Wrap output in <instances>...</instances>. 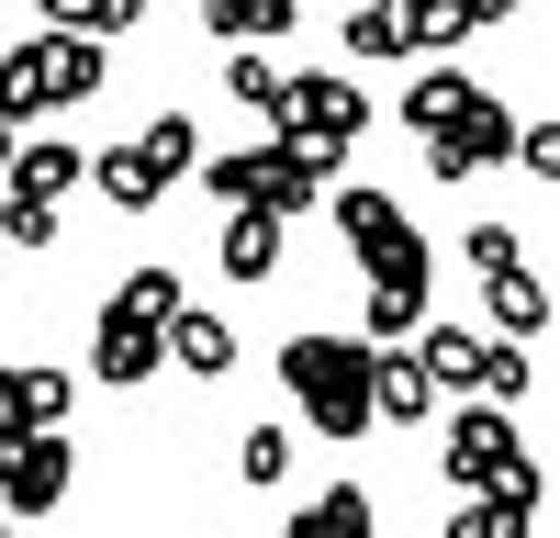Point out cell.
<instances>
[{"label":"cell","instance_id":"cb8c5ba5","mask_svg":"<svg viewBox=\"0 0 560 538\" xmlns=\"http://www.w3.org/2000/svg\"><path fill=\"white\" fill-rule=\"evenodd\" d=\"M348 57H404V12H393V0H370V12H348Z\"/></svg>","mask_w":560,"mask_h":538},{"label":"cell","instance_id":"2e32d148","mask_svg":"<svg viewBox=\"0 0 560 538\" xmlns=\"http://www.w3.org/2000/svg\"><path fill=\"white\" fill-rule=\"evenodd\" d=\"M202 34H224L236 57H258L269 34H292V0H202Z\"/></svg>","mask_w":560,"mask_h":538},{"label":"cell","instance_id":"ffe728a7","mask_svg":"<svg viewBox=\"0 0 560 538\" xmlns=\"http://www.w3.org/2000/svg\"><path fill=\"white\" fill-rule=\"evenodd\" d=\"M493 12H504V0H415V12H404V45H459V34L493 23Z\"/></svg>","mask_w":560,"mask_h":538},{"label":"cell","instance_id":"5bb4252c","mask_svg":"<svg viewBox=\"0 0 560 538\" xmlns=\"http://www.w3.org/2000/svg\"><path fill=\"white\" fill-rule=\"evenodd\" d=\"M427 371H415V359L404 348H370V426H415V416H427Z\"/></svg>","mask_w":560,"mask_h":538},{"label":"cell","instance_id":"9a60e30c","mask_svg":"<svg viewBox=\"0 0 560 538\" xmlns=\"http://www.w3.org/2000/svg\"><path fill=\"white\" fill-rule=\"evenodd\" d=\"M280 247H292V224L236 213V224H224V247H213V269H224V281H269V269H280Z\"/></svg>","mask_w":560,"mask_h":538},{"label":"cell","instance_id":"9c48e42d","mask_svg":"<svg viewBox=\"0 0 560 538\" xmlns=\"http://www.w3.org/2000/svg\"><path fill=\"white\" fill-rule=\"evenodd\" d=\"M415 326H427V269H370V292H359V348H404Z\"/></svg>","mask_w":560,"mask_h":538},{"label":"cell","instance_id":"f546056e","mask_svg":"<svg viewBox=\"0 0 560 538\" xmlns=\"http://www.w3.org/2000/svg\"><path fill=\"white\" fill-rule=\"evenodd\" d=\"M516 168H560V124H516Z\"/></svg>","mask_w":560,"mask_h":538},{"label":"cell","instance_id":"603a6c76","mask_svg":"<svg viewBox=\"0 0 560 538\" xmlns=\"http://www.w3.org/2000/svg\"><path fill=\"white\" fill-rule=\"evenodd\" d=\"M459 102H471V79H459V68H427V79L404 90V124H415V134H448Z\"/></svg>","mask_w":560,"mask_h":538},{"label":"cell","instance_id":"5b68a950","mask_svg":"<svg viewBox=\"0 0 560 538\" xmlns=\"http://www.w3.org/2000/svg\"><path fill=\"white\" fill-rule=\"evenodd\" d=\"M337 236L359 247V269H427V236H415V213L393 191H370V179H337Z\"/></svg>","mask_w":560,"mask_h":538},{"label":"cell","instance_id":"52a82bcc","mask_svg":"<svg viewBox=\"0 0 560 538\" xmlns=\"http://www.w3.org/2000/svg\"><path fill=\"white\" fill-rule=\"evenodd\" d=\"M68 482V437H0V516H57Z\"/></svg>","mask_w":560,"mask_h":538},{"label":"cell","instance_id":"8992f818","mask_svg":"<svg viewBox=\"0 0 560 538\" xmlns=\"http://www.w3.org/2000/svg\"><path fill=\"white\" fill-rule=\"evenodd\" d=\"M493 157H516V113H504L493 90H471V102L448 113V134H427V168L438 179H482Z\"/></svg>","mask_w":560,"mask_h":538},{"label":"cell","instance_id":"44dd1931","mask_svg":"<svg viewBox=\"0 0 560 538\" xmlns=\"http://www.w3.org/2000/svg\"><path fill=\"white\" fill-rule=\"evenodd\" d=\"M482 292H493V337H504V348H527V337H538V314H549V292L527 281V269H504V281H482Z\"/></svg>","mask_w":560,"mask_h":538},{"label":"cell","instance_id":"e0dca14e","mask_svg":"<svg viewBox=\"0 0 560 538\" xmlns=\"http://www.w3.org/2000/svg\"><path fill=\"white\" fill-rule=\"evenodd\" d=\"M23 113H57V90H45V34H23L12 57H0V134H12Z\"/></svg>","mask_w":560,"mask_h":538},{"label":"cell","instance_id":"83f0119b","mask_svg":"<svg viewBox=\"0 0 560 538\" xmlns=\"http://www.w3.org/2000/svg\"><path fill=\"white\" fill-rule=\"evenodd\" d=\"M471 269L504 281V269H516V224H471Z\"/></svg>","mask_w":560,"mask_h":538},{"label":"cell","instance_id":"1f68e13d","mask_svg":"<svg viewBox=\"0 0 560 538\" xmlns=\"http://www.w3.org/2000/svg\"><path fill=\"white\" fill-rule=\"evenodd\" d=\"M0 538H12V516H0Z\"/></svg>","mask_w":560,"mask_h":538},{"label":"cell","instance_id":"3957f363","mask_svg":"<svg viewBox=\"0 0 560 538\" xmlns=\"http://www.w3.org/2000/svg\"><path fill=\"white\" fill-rule=\"evenodd\" d=\"M280 393L303 404V426L314 437H359L370 426V348L359 337H280Z\"/></svg>","mask_w":560,"mask_h":538},{"label":"cell","instance_id":"484cf974","mask_svg":"<svg viewBox=\"0 0 560 538\" xmlns=\"http://www.w3.org/2000/svg\"><path fill=\"white\" fill-rule=\"evenodd\" d=\"M224 90H236L247 113H269V134H280V68H269V57H236V68H224Z\"/></svg>","mask_w":560,"mask_h":538},{"label":"cell","instance_id":"4fadbf2b","mask_svg":"<svg viewBox=\"0 0 560 538\" xmlns=\"http://www.w3.org/2000/svg\"><path fill=\"white\" fill-rule=\"evenodd\" d=\"M280 538H382V505H370L359 482H325L314 505H292V527Z\"/></svg>","mask_w":560,"mask_h":538},{"label":"cell","instance_id":"277c9868","mask_svg":"<svg viewBox=\"0 0 560 538\" xmlns=\"http://www.w3.org/2000/svg\"><path fill=\"white\" fill-rule=\"evenodd\" d=\"M370 124V90L348 68H292L280 79V134H303V147H337L348 157V134Z\"/></svg>","mask_w":560,"mask_h":538},{"label":"cell","instance_id":"d4e9b609","mask_svg":"<svg viewBox=\"0 0 560 538\" xmlns=\"http://www.w3.org/2000/svg\"><path fill=\"white\" fill-rule=\"evenodd\" d=\"M236 471L247 482H280V471H292V426H247L236 437Z\"/></svg>","mask_w":560,"mask_h":538},{"label":"cell","instance_id":"8fae6325","mask_svg":"<svg viewBox=\"0 0 560 538\" xmlns=\"http://www.w3.org/2000/svg\"><path fill=\"white\" fill-rule=\"evenodd\" d=\"M147 371H168V359H158V326H135V314H113L102 303V326H90V382H147Z\"/></svg>","mask_w":560,"mask_h":538},{"label":"cell","instance_id":"f1b7e54d","mask_svg":"<svg viewBox=\"0 0 560 538\" xmlns=\"http://www.w3.org/2000/svg\"><path fill=\"white\" fill-rule=\"evenodd\" d=\"M0 236H12V247H57V213H34V202H0Z\"/></svg>","mask_w":560,"mask_h":538},{"label":"cell","instance_id":"4dcf8cb0","mask_svg":"<svg viewBox=\"0 0 560 538\" xmlns=\"http://www.w3.org/2000/svg\"><path fill=\"white\" fill-rule=\"evenodd\" d=\"M0 168H12V134H0Z\"/></svg>","mask_w":560,"mask_h":538},{"label":"cell","instance_id":"4316f807","mask_svg":"<svg viewBox=\"0 0 560 538\" xmlns=\"http://www.w3.org/2000/svg\"><path fill=\"white\" fill-rule=\"evenodd\" d=\"M448 538H527V516H516V505H459Z\"/></svg>","mask_w":560,"mask_h":538},{"label":"cell","instance_id":"ac0fdd59","mask_svg":"<svg viewBox=\"0 0 560 538\" xmlns=\"http://www.w3.org/2000/svg\"><path fill=\"white\" fill-rule=\"evenodd\" d=\"M191 157H202V124H191V113H158L147 134H135V168H147V191H168Z\"/></svg>","mask_w":560,"mask_h":538},{"label":"cell","instance_id":"ba28073f","mask_svg":"<svg viewBox=\"0 0 560 538\" xmlns=\"http://www.w3.org/2000/svg\"><path fill=\"white\" fill-rule=\"evenodd\" d=\"M57 426H68V371L0 359V437H57Z\"/></svg>","mask_w":560,"mask_h":538},{"label":"cell","instance_id":"7c38bea8","mask_svg":"<svg viewBox=\"0 0 560 538\" xmlns=\"http://www.w3.org/2000/svg\"><path fill=\"white\" fill-rule=\"evenodd\" d=\"M68 179H79V147H57V134H34V147L0 168V202H34V213H57L68 202Z\"/></svg>","mask_w":560,"mask_h":538},{"label":"cell","instance_id":"d6986e66","mask_svg":"<svg viewBox=\"0 0 560 538\" xmlns=\"http://www.w3.org/2000/svg\"><path fill=\"white\" fill-rule=\"evenodd\" d=\"M113 314H135V326H158V337H168V314H191V292H179V269H124Z\"/></svg>","mask_w":560,"mask_h":538},{"label":"cell","instance_id":"6da1fadb","mask_svg":"<svg viewBox=\"0 0 560 538\" xmlns=\"http://www.w3.org/2000/svg\"><path fill=\"white\" fill-rule=\"evenodd\" d=\"M325 179H337V147H303V134H269L247 157H202V191L236 202V213H269V224H292L303 202H325Z\"/></svg>","mask_w":560,"mask_h":538},{"label":"cell","instance_id":"7402d4cb","mask_svg":"<svg viewBox=\"0 0 560 538\" xmlns=\"http://www.w3.org/2000/svg\"><path fill=\"white\" fill-rule=\"evenodd\" d=\"M45 90H57V102H90V90H102V45L45 34Z\"/></svg>","mask_w":560,"mask_h":538},{"label":"cell","instance_id":"7a4b0ae2","mask_svg":"<svg viewBox=\"0 0 560 538\" xmlns=\"http://www.w3.org/2000/svg\"><path fill=\"white\" fill-rule=\"evenodd\" d=\"M438 471H448L459 505H516V516H538V460L516 448V416H493V404H459V416H448Z\"/></svg>","mask_w":560,"mask_h":538},{"label":"cell","instance_id":"30bf717a","mask_svg":"<svg viewBox=\"0 0 560 538\" xmlns=\"http://www.w3.org/2000/svg\"><path fill=\"white\" fill-rule=\"evenodd\" d=\"M158 359H168V371H191V382H224V371H236V326H224V314H168V337H158Z\"/></svg>","mask_w":560,"mask_h":538}]
</instances>
